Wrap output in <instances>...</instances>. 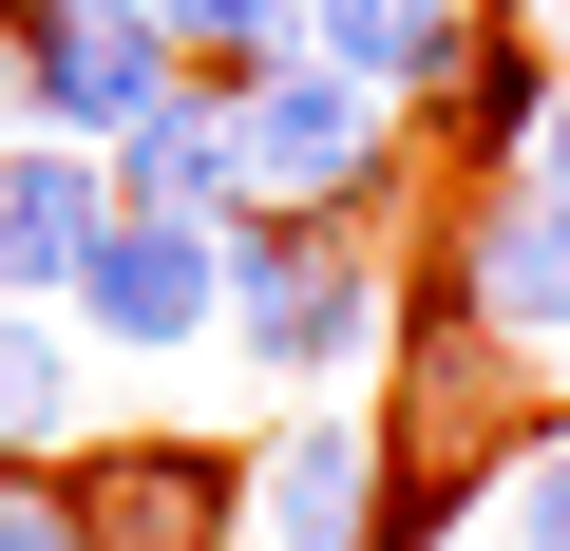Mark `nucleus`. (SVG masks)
Returning <instances> with one entry per match:
<instances>
[{
    "label": "nucleus",
    "mask_w": 570,
    "mask_h": 551,
    "mask_svg": "<svg viewBox=\"0 0 570 551\" xmlns=\"http://www.w3.org/2000/svg\"><path fill=\"white\" fill-rule=\"evenodd\" d=\"M266 400H362L381 343H400V266L381 228H324V209H228V324H209Z\"/></svg>",
    "instance_id": "nucleus-1"
},
{
    "label": "nucleus",
    "mask_w": 570,
    "mask_h": 551,
    "mask_svg": "<svg viewBox=\"0 0 570 551\" xmlns=\"http://www.w3.org/2000/svg\"><path fill=\"white\" fill-rule=\"evenodd\" d=\"M228 134H247V209H324V228H381L419 190V96L343 77L324 39H285L266 77H228Z\"/></svg>",
    "instance_id": "nucleus-2"
},
{
    "label": "nucleus",
    "mask_w": 570,
    "mask_h": 551,
    "mask_svg": "<svg viewBox=\"0 0 570 551\" xmlns=\"http://www.w3.org/2000/svg\"><path fill=\"white\" fill-rule=\"evenodd\" d=\"M438 286L513 343V362H570V190H532V171H456V209H438Z\"/></svg>",
    "instance_id": "nucleus-3"
},
{
    "label": "nucleus",
    "mask_w": 570,
    "mask_h": 551,
    "mask_svg": "<svg viewBox=\"0 0 570 551\" xmlns=\"http://www.w3.org/2000/svg\"><path fill=\"white\" fill-rule=\"evenodd\" d=\"M58 513H77L96 551H228V532H247V437H171V419L77 437V456H58Z\"/></svg>",
    "instance_id": "nucleus-4"
},
{
    "label": "nucleus",
    "mask_w": 570,
    "mask_h": 551,
    "mask_svg": "<svg viewBox=\"0 0 570 551\" xmlns=\"http://www.w3.org/2000/svg\"><path fill=\"white\" fill-rule=\"evenodd\" d=\"M58 324H77L96 362H134V381H153V362H190V343L228 324V228H171V209H115Z\"/></svg>",
    "instance_id": "nucleus-5"
},
{
    "label": "nucleus",
    "mask_w": 570,
    "mask_h": 551,
    "mask_svg": "<svg viewBox=\"0 0 570 551\" xmlns=\"http://www.w3.org/2000/svg\"><path fill=\"white\" fill-rule=\"evenodd\" d=\"M171 77H190V58H171V20H153V0H20V134L115 152Z\"/></svg>",
    "instance_id": "nucleus-6"
},
{
    "label": "nucleus",
    "mask_w": 570,
    "mask_h": 551,
    "mask_svg": "<svg viewBox=\"0 0 570 551\" xmlns=\"http://www.w3.org/2000/svg\"><path fill=\"white\" fill-rule=\"evenodd\" d=\"M247 532L266 551H381V419L362 400H285L247 437Z\"/></svg>",
    "instance_id": "nucleus-7"
},
{
    "label": "nucleus",
    "mask_w": 570,
    "mask_h": 551,
    "mask_svg": "<svg viewBox=\"0 0 570 551\" xmlns=\"http://www.w3.org/2000/svg\"><path fill=\"white\" fill-rule=\"evenodd\" d=\"M96 228H115V171L77 134H0V305H77Z\"/></svg>",
    "instance_id": "nucleus-8"
},
{
    "label": "nucleus",
    "mask_w": 570,
    "mask_h": 551,
    "mask_svg": "<svg viewBox=\"0 0 570 551\" xmlns=\"http://www.w3.org/2000/svg\"><path fill=\"white\" fill-rule=\"evenodd\" d=\"M551 77H570V58H551L532 20H475V39H456V77L419 96V152H438V171H513V152H532V115H551Z\"/></svg>",
    "instance_id": "nucleus-9"
},
{
    "label": "nucleus",
    "mask_w": 570,
    "mask_h": 551,
    "mask_svg": "<svg viewBox=\"0 0 570 551\" xmlns=\"http://www.w3.org/2000/svg\"><path fill=\"white\" fill-rule=\"evenodd\" d=\"M96 171H115V209H171V228H228V209H247V134H228V96H209V77H171Z\"/></svg>",
    "instance_id": "nucleus-10"
},
{
    "label": "nucleus",
    "mask_w": 570,
    "mask_h": 551,
    "mask_svg": "<svg viewBox=\"0 0 570 551\" xmlns=\"http://www.w3.org/2000/svg\"><path fill=\"white\" fill-rule=\"evenodd\" d=\"M96 437V343L58 305H0V475H58Z\"/></svg>",
    "instance_id": "nucleus-11"
},
{
    "label": "nucleus",
    "mask_w": 570,
    "mask_h": 551,
    "mask_svg": "<svg viewBox=\"0 0 570 551\" xmlns=\"http://www.w3.org/2000/svg\"><path fill=\"white\" fill-rule=\"evenodd\" d=\"M305 39H324L343 77H381V96H438L456 39H475V0H305Z\"/></svg>",
    "instance_id": "nucleus-12"
},
{
    "label": "nucleus",
    "mask_w": 570,
    "mask_h": 551,
    "mask_svg": "<svg viewBox=\"0 0 570 551\" xmlns=\"http://www.w3.org/2000/svg\"><path fill=\"white\" fill-rule=\"evenodd\" d=\"M153 20H171V58L228 96V77H266L285 39H305V0H153Z\"/></svg>",
    "instance_id": "nucleus-13"
},
{
    "label": "nucleus",
    "mask_w": 570,
    "mask_h": 551,
    "mask_svg": "<svg viewBox=\"0 0 570 551\" xmlns=\"http://www.w3.org/2000/svg\"><path fill=\"white\" fill-rule=\"evenodd\" d=\"M494 551H570V400L513 437V475H494Z\"/></svg>",
    "instance_id": "nucleus-14"
},
{
    "label": "nucleus",
    "mask_w": 570,
    "mask_h": 551,
    "mask_svg": "<svg viewBox=\"0 0 570 551\" xmlns=\"http://www.w3.org/2000/svg\"><path fill=\"white\" fill-rule=\"evenodd\" d=\"M0 551H96V532L58 513V475H0Z\"/></svg>",
    "instance_id": "nucleus-15"
},
{
    "label": "nucleus",
    "mask_w": 570,
    "mask_h": 551,
    "mask_svg": "<svg viewBox=\"0 0 570 551\" xmlns=\"http://www.w3.org/2000/svg\"><path fill=\"white\" fill-rule=\"evenodd\" d=\"M532 190H570V77H551V115H532V152H513Z\"/></svg>",
    "instance_id": "nucleus-16"
},
{
    "label": "nucleus",
    "mask_w": 570,
    "mask_h": 551,
    "mask_svg": "<svg viewBox=\"0 0 570 551\" xmlns=\"http://www.w3.org/2000/svg\"><path fill=\"white\" fill-rule=\"evenodd\" d=\"M0 115H20V20H0Z\"/></svg>",
    "instance_id": "nucleus-17"
}]
</instances>
